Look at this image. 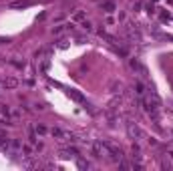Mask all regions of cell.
Masks as SVG:
<instances>
[{"instance_id": "1", "label": "cell", "mask_w": 173, "mask_h": 171, "mask_svg": "<svg viewBox=\"0 0 173 171\" xmlns=\"http://www.w3.org/2000/svg\"><path fill=\"white\" fill-rule=\"evenodd\" d=\"M2 85H4L6 89H14L18 83H16V79H4V83H2Z\"/></svg>"}, {"instance_id": "2", "label": "cell", "mask_w": 173, "mask_h": 171, "mask_svg": "<svg viewBox=\"0 0 173 171\" xmlns=\"http://www.w3.org/2000/svg\"><path fill=\"white\" fill-rule=\"evenodd\" d=\"M129 133H131V137H139V135H141L137 127H133V123H129Z\"/></svg>"}, {"instance_id": "3", "label": "cell", "mask_w": 173, "mask_h": 171, "mask_svg": "<svg viewBox=\"0 0 173 171\" xmlns=\"http://www.w3.org/2000/svg\"><path fill=\"white\" fill-rule=\"evenodd\" d=\"M135 89H137V95H141V97H143V95H145V87H143V83H135Z\"/></svg>"}, {"instance_id": "4", "label": "cell", "mask_w": 173, "mask_h": 171, "mask_svg": "<svg viewBox=\"0 0 173 171\" xmlns=\"http://www.w3.org/2000/svg\"><path fill=\"white\" fill-rule=\"evenodd\" d=\"M103 8L107 12H113V8H115V6H113V2H103Z\"/></svg>"}, {"instance_id": "5", "label": "cell", "mask_w": 173, "mask_h": 171, "mask_svg": "<svg viewBox=\"0 0 173 171\" xmlns=\"http://www.w3.org/2000/svg\"><path fill=\"white\" fill-rule=\"evenodd\" d=\"M36 131H38V135H45V133H46L45 127H36Z\"/></svg>"}]
</instances>
